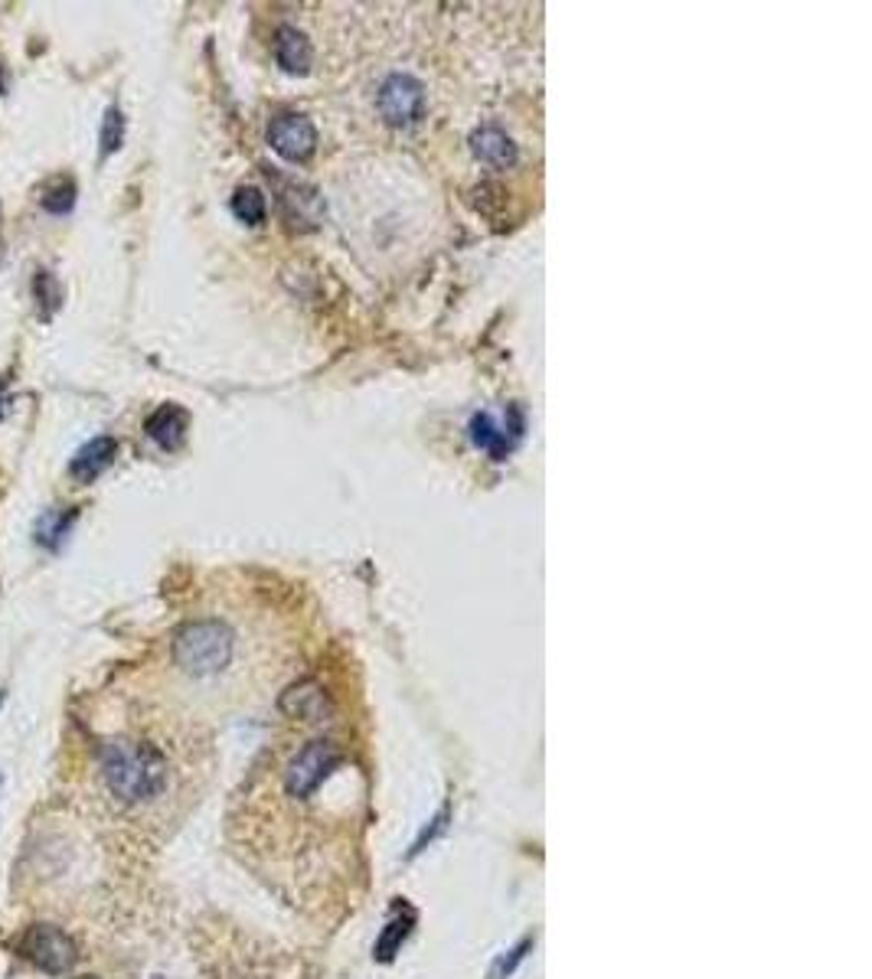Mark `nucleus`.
Segmentation results:
<instances>
[{
    "mask_svg": "<svg viewBox=\"0 0 872 979\" xmlns=\"http://www.w3.org/2000/svg\"><path fill=\"white\" fill-rule=\"evenodd\" d=\"M102 777H105V787L112 790L115 800L138 807V803L154 800L164 790L167 761L147 741L118 738L102 748Z\"/></svg>",
    "mask_w": 872,
    "mask_h": 979,
    "instance_id": "nucleus-1",
    "label": "nucleus"
},
{
    "mask_svg": "<svg viewBox=\"0 0 872 979\" xmlns=\"http://www.w3.org/2000/svg\"><path fill=\"white\" fill-rule=\"evenodd\" d=\"M235 653V636L222 621H190L174 633V666L190 680H213Z\"/></svg>",
    "mask_w": 872,
    "mask_h": 979,
    "instance_id": "nucleus-2",
    "label": "nucleus"
},
{
    "mask_svg": "<svg viewBox=\"0 0 872 979\" xmlns=\"http://www.w3.org/2000/svg\"><path fill=\"white\" fill-rule=\"evenodd\" d=\"M20 957L46 977H63L78 964V944L56 924H30L20 934Z\"/></svg>",
    "mask_w": 872,
    "mask_h": 979,
    "instance_id": "nucleus-3",
    "label": "nucleus"
},
{
    "mask_svg": "<svg viewBox=\"0 0 872 979\" xmlns=\"http://www.w3.org/2000/svg\"><path fill=\"white\" fill-rule=\"evenodd\" d=\"M340 765V751L334 741H311L304 745L285 768V790L294 800H307L317 787Z\"/></svg>",
    "mask_w": 872,
    "mask_h": 979,
    "instance_id": "nucleus-4",
    "label": "nucleus"
},
{
    "mask_svg": "<svg viewBox=\"0 0 872 979\" xmlns=\"http://www.w3.org/2000/svg\"><path fill=\"white\" fill-rule=\"evenodd\" d=\"M376 105H379V115L396 125V128H409L416 125L422 115H426V85L412 75H389L382 85H379V95H376Z\"/></svg>",
    "mask_w": 872,
    "mask_h": 979,
    "instance_id": "nucleus-5",
    "label": "nucleus"
},
{
    "mask_svg": "<svg viewBox=\"0 0 872 979\" xmlns=\"http://www.w3.org/2000/svg\"><path fill=\"white\" fill-rule=\"evenodd\" d=\"M269 144H272L285 160L297 164V160H307V157L314 154V147H317V131H314V125H311L304 115L285 112V115L272 118V125H269Z\"/></svg>",
    "mask_w": 872,
    "mask_h": 979,
    "instance_id": "nucleus-6",
    "label": "nucleus"
},
{
    "mask_svg": "<svg viewBox=\"0 0 872 979\" xmlns=\"http://www.w3.org/2000/svg\"><path fill=\"white\" fill-rule=\"evenodd\" d=\"M115 454H118L115 438H92L88 444L78 448V454H75L73 464H70V474H73L78 484H92L98 474H105L112 467Z\"/></svg>",
    "mask_w": 872,
    "mask_h": 979,
    "instance_id": "nucleus-7",
    "label": "nucleus"
},
{
    "mask_svg": "<svg viewBox=\"0 0 872 979\" xmlns=\"http://www.w3.org/2000/svg\"><path fill=\"white\" fill-rule=\"evenodd\" d=\"M471 150H474V157H477L481 164L497 167V170H504V167H513V164H516V144L509 140L507 131H501V128H494V125L477 128V131L471 135Z\"/></svg>",
    "mask_w": 872,
    "mask_h": 979,
    "instance_id": "nucleus-8",
    "label": "nucleus"
},
{
    "mask_svg": "<svg viewBox=\"0 0 872 979\" xmlns=\"http://www.w3.org/2000/svg\"><path fill=\"white\" fill-rule=\"evenodd\" d=\"M187 412L180 406H160L150 419H147V438L164 448V451H177L187 438Z\"/></svg>",
    "mask_w": 872,
    "mask_h": 979,
    "instance_id": "nucleus-9",
    "label": "nucleus"
},
{
    "mask_svg": "<svg viewBox=\"0 0 872 979\" xmlns=\"http://www.w3.org/2000/svg\"><path fill=\"white\" fill-rule=\"evenodd\" d=\"M275 60L279 66L291 75H304L311 70V60H314V50L307 43V36L294 27H282L279 36H275Z\"/></svg>",
    "mask_w": 872,
    "mask_h": 979,
    "instance_id": "nucleus-10",
    "label": "nucleus"
},
{
    "mask_svg": "<svg viewBox=\"0 0 872 979\" xmlns=\"http://www.w3.org/2000/svg\"><path fill=\"white\" fill-rule=\"evenodd\" d=\"M516 438H519L516 431L501 428L491 415H474V419H471V441H474L477 448L491 451L494 461H504V457H507L509 451H513V444H516Z\"/></svg>",
    "mask_w": 872,
    "mask_h": 979,
    "instance_id": "nucleus-11",
    "label": "nucleus"
},
{
    "mask_svg": "<svg viewBox=\"0 0 872 979\" xmlns=\"http://www.w3.org/2000/svg\"><path fill=\"white\" fill-rule=\"evenodd\" d=\"M282 708L288 715H294V718H314L324 708V693H321L317 683H301V686H294V689L285 693Z\"/></svg>",
    "mask_w": 872,
    "mask_h": 979,
    "instance_id": "nucleus-12",
    "label": "nucleus"
},
{
    "mask_svg": "<svg viewBox=\"0 0 872 979\" xmlns=\"http://www.w3.org/2000/svg\"><path fill=\"white\" fill-rule=\"evenodd\" d=\"M285 207H288V215L294 225H297V219L307 222V225H314V222L321 219V210H324L321 197H317L311 187H297V190H291L288 197H285Z\"/></svg>",
    "mask_w": 872,
    "mask_h": 979,
    "instance_id": "nucleus-13",
    "label": "nucleus"
},
{
    "mask_svg": "<svg viewBox=\"0 0 872 979\" xmlns=\"http://www.w3.org/2000/svg\"><path fill=\"white\" fill-rule=\"evenodd\" d=\"M232 212H235L242 222H249V225L265 222V197H262V190H255V187H242V190H235V197H232Z\"/></svg>",
    "mask_w": 872,
    "mask_h": 979,
    "instance_id": "nucleus-14",
    "label": "nucleus"
},
{
    "mask_svg": "<svg viewBox=\"0 0 872 979\" xmlns=\"http://www.w3.org/2000/svg\"><path fill=\"white\" fill-rule=\"evenodd\" d=\"M75 197H78L75 180L60 177V180H53V183L43 190V207L53 212V215H63V212H70L75 207Z\"/></svg>",
    "mask_w": 872,
    "mask_h": 979,
    "instance_id": "nucleus-15",
    "label": "nucleus"
},
{
    "mask_svg": "<svg viewBox=\"0 0 872 979\" xmlns=\"http://www.w3.org/2000/svg\"><path fill=\"white\" fill-rule=\"evenodd\" d=\"M73 523H75V509L63 513V516H60L56 509L46 513V516L40 519V526H36V543H40V546H60V539L70 533Z\"/></svg>",
    "mask_w": 872,
    "mask_h": 979,
    "instance_id": "nucleus-16",
    "label": "nucleus"
},
{
    "mask_svg": "<svg viewBox=\"0 0 872 979\" xmlns=\"http://www.w3.org/2000/svg\"><path fill=\"white\" fill-rule=\"evenodd\" d=\"M412 910L406 914V920L402 917H396V920H389V927H386V934H382V940H379V947H376V957L379 960H392V954L399 950V944L409 937V930H412Z\"/></svg>",
    "mask_w": 872,
    "mask_h": 979,
    "instance_id": "nucleus-17",
    "label": "nucleus"
},
{
    "mask_svg": "<svg viewBox=\"0 0 872 979\" xmlns=\"http://www.w3.org/2000/svg\"><path fill=\"white\" fill-rule=\"evenodd\" d=\"M125 140V118L118 108H108L105 112V122H102V157L115 154Z\"/></svg>",
    "mask_w": 872,
    "mask_h": 979,
    "instance_id": "nucleus-18",
    "label": "nucleus"
},
{
    "mask_svg": "<svg viewBox=\"0 0 872 979\" xmlns=\"http://www.w3.org/2000/svg\"><path fill=\"white\" fill-rule=\"evenodd\" d=\"M529 944H533V940H523V944H519L516 950H509V960H507V957H504V960L497 964V970H494V979H504V977H507V973H513V967H516V964H519V960L526 957Z\"/></svg>",
    "mask_w": 872,
    "mask_h": 979,
    "instance_id": "nucleus-19",
    "label": "nucleus"
},
{
    "mask_svg": "<svg viewBox=\"0 0 872 979\" xmlns=\"http://www.w3.org/2000/svg\"><path fill=\"white\" fill-rule=\"evenodd\" d=\"M78 979H98V977H78Z\"/></svg>",
    "mask_w": 872,
    "mask_h": 979,
    "instance_id": "nucleus-20",
    "label": "nucleus"
},
{
    "mask_svg": "<svg viewBox=\"0 0 872 979\" xmlns=\"http://www.w3.org/2000/svg\"><path fill=\"white\" fill-rule=\"evenodd\" d=\"M0 222H3V212H0Z\"/></svg>",
    "mask_w": 872,
    "mask_h": 979,
    "instance_id": "nucleus-21",
    "label": "nucleus"
},
{
    "mask_svg": "<svg viewBox=\"0 0 872 979\" xmlns=\"http://www.w3.org/2000/svg\"><path fill=\"white\" fill-rule=\"evenodd\" d=\"M0 783H3V777H0Z\"/></svg>",
    "mask_w": 872,
    "mask_h": 979,
    "instance_id": "nucleus-22",
    "label": "nucleus"
}]
</instances>
